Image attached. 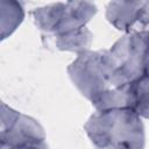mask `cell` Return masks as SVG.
Masks as SVG:
<instances>
[{
    "label": "cell",
    "mask_w": 149,
    "mask_h": 149,
    "mask_svg": "<svg viewBox=\"0 0 149 149\" xmlns=\"http://www.w3.org/2000/svg\"><path fill=\"white\" fill-rule=\"evenodd\" d=\"M149 47V31L127 33L111 49L105 50L113 90L122 88L144 74L146 54Z\"/></svg>",
    "instance_id": "cell-3"
},
{
    "label": "cell",
    "mask_w": 149,
    "mask_h": 149,
    "mask_svg": "<svg viewBox=\"0 0 149 149\" xmlns=\"http://www.w3.org/2000/svg\"><path fill=\"white\" fill-rule=\"evenodd\" d=\"M66 70L74 86L95 111L126 108V86L112 88L105 50L79 52Z\"/></svg>",
    "instance_id": "cell-1"
},
{
    "label": "cell",
    "mask_w": 149,
    "mask_h": 149,
    "mask_svg": "<svg viewBox=\"0 0 149 149\" xmlns=\"http://www.w3.org/2000/svg\"><path fill=\"white\" fill-rule=\"evenodd\" d=\"M95 13L97 6L88 1L56 2L33 10L35 24L43 31L55 34L56 38L81 31Z\"/></svg>",
    "instance_id": "cell-4"
},
{
    "label": "cell",
    "mask_w": 149,
    "mask_h": 149,
    "mask_svg": "<svg viewBox=\"0 0 149 149\" xmlns=\"http://www.w3.org/2000/svg\"><path fill=\"white\" fill-rule=\"evenodd\" d=\"M0 149H49L41 123L1 102Z\"/></svg>",
    "instance_id": "cell-5"
},
{
    "label": "cell",
    "mask_w": 149,
    "mask_h": 149,
    "mask_svg": "<svg viewBox=\"0 0 149 149\" xmlns=\"http://www.w3.org/2000/svg\"><path fill=\"white\" fill-rule=\"evenodd\" d=\"M144 74H149V47L146 54V61H144Z\"/></svg>",
    "instance_id": "cell-9"
},
{
    "label": "cell",
    "mask_w": 149,
    "mask_h": 149,
    "mask_svg": "<svg viewBox=\"0 0 149 149\" xmlns=\"http://www.w3.org/2000/svg\"><path fill=\"white\" fill-rule=\"evenodd\" d=\"M106 19L121 31H129L135 22L146 27L149 22V1H112L107 5Z\"/></svg>",
    "instance_id": "cell-6"
},
{
    "label": "cell",
    "mask_w": 149,
    "mask_h": 149,
    "mask_svg": "<svg viewBox=\"0 0 149 149\" xmlns=\"http://www.w3.org/2000/svg\"><path fill=\"white\" fill-rule=\"evenodd\" d=\"M94 149H144V125L130 108L95 111L84 125Z\"/></svg>",
    "instance_id": "cell-2"
},
{
    "label": "cell",
    "mask_w": 149,
    "mask_h": 149,
    "mask_svg": "<svg viewBox=\"0 0 149 149\" xmlns=\"http://www.w3.org/2000/svg\"><path fill=\"white\" fill-rule=\"evenodd\" d=\"M126 104L139 116L149 119V74H143L127 85Z\"/></svg>",
    "instance_id": "cell-7"
},
{
    "label": "cell",
    "mask_w": 149,
    "mask_h": 149,
    "mask_svg": "<svg viewBox=\"0 0 149 149\" xmlns=\"http://www.w3.org/2000/svg\"><path fill=\"white\" fill-rule=\"evenodd\" d=\"M1 9H2L1 10L2 20L9 17V23L1 33V40H5L7 35H10L17 28V26H20V23L23 20L24 12H23L21 3L16 1H9V2L1 1Z\"/></svg>",
    "instance_id": "cell-8"
}]
</instances>
